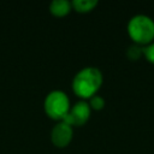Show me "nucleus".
<instances>
[{"label": "nucleus", "mask_w": 154, "mask_h": 154, "mask_svg": "<svg viewBox=\"0 0 154 154\" xmlns=\"http://www.w3.org/2000/svg\"><path fill=\"white\" fill-rule=\"evenodd\" d=\"M103 82L102 72L95 66L81 69L72 78V90L82 100H89L96 95Z\"/></svg>", "instance_id": "obj_1"}, {"label": "nucleus", "mask_w": 154, "mask_h": 154, "mask_svg": "<svg viewBox=\"0 0 154 154\" xmlns=\"http://www.w3.org/2000/svg\"><path fill=\"white\" fill-rule=\"evenodd\" d=\"M126 31L136 46L144 47L154 42V19L147 14H135L129 19Z\"/></svg>", "instance_id": "obj_2"}, {"label": "nucleus", "mask_w": 154, "mask_h": 154, "mask_svg": "<svg viewBox=\"0 0 154 154\" xmlns=\"http://www.w3.org/2000/svg\"><path fill=\"white\" fill-rule=\"evenodd\" d=\"M70 99L63 90L49 91L43 101V109L46 114L55 120H63L70 109Z\"/></svg>", "instance_id": "obj_3"}, {"label": "nucleus", "mask_w": 154, "mask_h": 154, "mask_svg": "<svg viewBox=\"0 0 154 154\" xmlns=\"http://www.w3.org/2000/svg\"><path fill=\"white\" fill-rule=\"evenodd\" d=\"M91 113V108L88 103V101L85 100H79L77 101L73 106L70 107L67 114L65 116V118L63 119L65 123H67L69 125H77V126H82L84 125Z\"/></svg>", "instance_id": "obj_4"}, {"label": "nucleus", "mask_w": 154, "mask_h": 154, "mask_svg": "<svg viewBox=\"0 0 154 154\" xmlns=\"http://www.w3.org/2000/svg\"><path fill=\"white\" fill-rule=\"evenodd\" d=\"M72 136H73L72 126L69 125L67 123H65L64 120L58 122L51 131L52 143L59 148H64V147L69 146L72 140Z\"/></svg>", "instance_id": "obj_5"}, {"label": "nucleus", "mask_w": 154, "mask_h": 154, "mask_svg": "<svg viewBox=\"0 0 154 154\" xmlns=\"http://www.w3.org/2000/svg\"><path fill=\"white\" fill-rule=\"evenodd\" d=\"M72 8V5L67 0H53L49 4V11L55 17H64L66 16Z\"/></svg>", "instance_id": "obj_6"}, {"label": "nucleus", "mask_w": 154, "mask_h": 154, "mask_svg": "<svg viewBox=\"0 0 154 154\" xmlns=\"http://www.w3.org/2000/svg\"><path fill=\"white\" fill-rule=\"evenodd\" d=\"M72 8L76 10L77 12H89L91 11L95 6H97V0H73L71 2Z\"/></svg>", "instance_id": "obj_7"}, {"label": "nucleus", "mask_w": 154, "mask_h": 154, "mask_svg": "<svg viewBox=\"0 0 154 154\" xmlns=\"http://www.w3.org/2000/svg\"><path fill=\"white\" fill-rule=\"evenodd\" d=\"M88 103H89V106H90L91 109L100 111V109H102V108L105 107L106 101H105V99H103L102 96H100V95L96 94V95H94V96H91V97L89 99Z\"/></svg>", "instance_id": "obj_8"}, {"label": "nucleus", "mask_w": 154, "mask_h": 154, "mask_svg": "<svg viewBox=\"0 0 154 154\" xmlns=\"http://www.w3.org/2000/svg\"><path fill=\"white\" fill-rule=\"evenodd\" d=\"M142 55L144 57V59L148 63L154 65V42L142 47Z\"/></svg>", "instance_id": "obj_9"}, {"label": "nucleus", "mask_w": 154, "mask_h": 154, "mask_svg": "<svg viewBox=\"0 0 154 154\" xmlns=\"http://www.w3.org/2000/svg\"><path fill=\"white\" fill-rule=\"evenodd\" d=\"M140 54H142V47L140 46H131L128 49V57L129 59H137L140 57Z\"/></svg>", "instance_id": "obj_10"}]
</instances>
